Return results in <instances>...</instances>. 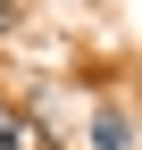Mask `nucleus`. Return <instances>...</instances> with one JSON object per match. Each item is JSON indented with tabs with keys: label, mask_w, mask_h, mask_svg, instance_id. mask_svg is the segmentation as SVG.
<instances>
[{
	"label": "nucleus",
	"mask_w": 142,
	"mask_h": 150,
	"mask_svg": "<svg viewBox=\"0 0 142 150\" xmlns=\"http://www.w3.org/2000/svg\"><path fill=\"white\" fill-rule=\"evenodd\" d=\"M17 17H25V8H17V0H0V33H17Z\"/></svg>",
	"instance_id": "nucleus-3"
},
{
	"label": "nucleus",
	"mask_w": 142,
	"mask_h": 150,
	"mask_svg": "<svg viewBox=\"0 0 142 150\" xmlns=\"http://www.w3.org/2000/svg\"><path fill=\"white\" fill-rule=\"evenodd\" d=\"M0 150H25V125L17 117H0Z\"/></svg>",
	"instance_id": "nucleus-2"
},
{
	"label": "nucleus",
	"mask_w": 142,
	"mask_h": 150,
	"mask_svg": "<svg viewBox=\"0 0 142 150\" xmlns=\"http://www.w3.org/2000/svg\"><path fill=\"white\" fill-rule=\"evenodd\" d=\"M84 150H134V125L117 117V108H92V125H84Z\"/></svg>",
	"instance_id": "nucleus-1"
}]
</instances>
